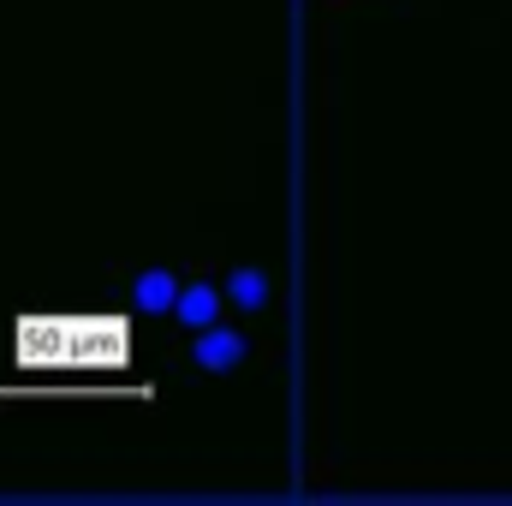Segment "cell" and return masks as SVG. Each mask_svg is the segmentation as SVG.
Segmentation results:
<instances>
[{"label":"cell","instance_id":"1","mask_svg":"<svg viewBox=\"0 0 512 506\" xmlns=\"http://www.w3.org/2000/svg\"><path fill=\"white\" fill-rule=\"evenodd\" d=\"M221 316H227V286H221V280H185V286H179L173 322H179L185 334H203V328H215Z\"/></svg>","mask_w":512,"mask_h":506},{"label":"cell","instance_id":"2","mask_svg":"<svg viewBox=\"0 0 512 506\" xmlns=\"http://www.w3.org/2000/svg\"><path fill=\"white\" fill-rule=\"evenodd\" d=\"M191 358H197L209 376H227V370H239V364L251 358V340H245L233 322H215V328H203V334H197Z\"/></svg>","mask_w":512,"mask_h":506},{"label":"cell","instance_id":"3","mask_svg":"<svg viewBox=\"0 0 512 506\" xmlns=\"http://www.w3.org/2000/svg\"><path fill=\"white\" fill-rule=\"evenodd\" d=\"M179 274L173 268H143L137 280H131V304L143 310V316H173V304H179Z\"/></svg>","mask_w":512,"mask_h":506},{"label":"cell","instance_id":"4","mask_svg":"<svg viewBox=\"0 0 512 506\" xmlns=\"http://www.w3.org/2000/svg\"><path fill=\"white\" fill-rule=\"evenodd\" d=\"M221 286H227V304H233L239 316H256V310L268 304V280H262L256 268H233Z\"/></svg>","mask_w":512,"mask_h":506}]
</instances>
